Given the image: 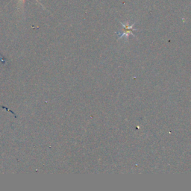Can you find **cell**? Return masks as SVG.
<instances>
[{
  "label": "cell",
  "instance_id": "obj_1",
  "mask_svg": "<svg viewBox=\"0 0 191 191\" xmlns=\"http://www.w3.org/2000/svg\"><path fill=\"white\" fill-rule=\"evenodd\" d=\"M121 24H122V26H123L124 29H123V33L122 34L121 36H120V37H123V36H125V35L126 36V37H128V36L130 35V34H132V32L134 31V29H133V26H134V24H132L131 26H129L128 24L125 25L122 23H121Z\"/></svg>",
  "mask_w": 191,
  "mask_h": 191
}]
</instances>
